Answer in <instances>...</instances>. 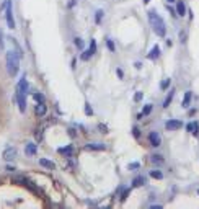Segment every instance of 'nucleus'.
<instances>
[{
  "label": "nucleus",
  "mask_w": 199,
  "mask_h": 209,
  "mask_svg": "<svg viewBox=\"0 0 199 209\" xmlns=\"http://www.w3.org/2000/svg\"><path fill=\"white\" fill-rule=\"evenodd\" d=\"M149 23H150V26H152V30L157 36L163 38L165 35H167V25H165L163 18L160 16L155 10L149 12Z\"/></svg>",
  "instance_id": "1"
},
{
  "label": "nucleus",
  "mask_w": 199,
  "mask_h": 209,
  "mask_svg": "<svg viewBox=\"0 0 199 209\" xmlns=\"http://www.w3.org/2000/svg\"><path fill=\"white\" fill-rule=\"evenodd\" d=\"M7 70H8V75L15 77L20 70V56L18 52H13V51H8L7 52Z\"/></svg>",
  "instance_id": "2"
},
{
  "label": "nucleus",
  "mask_w": 199,
  "mask_h": 209,
  "mask_svg": "<svg viewBox=\"0 0 199 209\" xmlns=\"http://www.w3.org/2000/svg\"><path fill=\"white\" fill-rule=\"evenodd\" d=\"M5 20H7V25L10 30H15V18H13V12H12V0H5Z\"/></svg>",
  "instance_id": "3"
},
{
  "label": "nucleus",
  "mask_w": 199,
  "mask_h": 209,
  "mask_svg": "<svg viewBox=\"0 0 199 209\" xmlns=\"http://www.w3.org/2000/svg\"><path fill=\"white\" fill-rule=\"evenodd\" d=\"M95 52H96V41L92 39V41H90V47H88L87 51H83V52H82L80 59H82V61H88V59L95 54Z\"/></svg>",
  "instance_id": "4"
},
{
  "label": "nucleus",
  "mask_w": 199,
  "mask_h": 209,
  "mask_svg": "<svg viewBox=\"0 0 199 209\" xmlns=\"http://www.w3.org/2000/svg\"><path fill=\"white\" fill-rule=\"evenodd\" d=\"M165 127H167V131H178L179 127H183V121L179 119H170L165 123Z\"/></svg>",
  "instance_id": "5"
},
{
  "label": "nucleus",
  "mask_w": 199,
  "mask_h": 209,
  "mask_svg": "<svg viewBox=\"0 0 199 209\" xmlns=\"http://www.w3.org/2000/svg\"><path fill=\"white\" fill-rule=\"evenodd\" d=\"M15 157H16V149L15 147H7V149L3 150V160L12 162V160H15Z\"/></svg>",
  "instance_id": "6"
},
{
  "label": "nucleus",
  "mask_w": 199,
  "mask_h": 209,
  "mask_svg": "<svg viewBox=\"0 0 199 209\" xmlns=\"http://www.w3.org/2000/svg\"><path fill=\"white\" fill-rule=\"evenodd\" d=\"M16 101H18V106H20V111L25 113L26 111V95L16 92Z\"/></svg>",
  "instance_id": "7"
},
{
  "label": "nucleus",
  "mask_w": 199,
  "mask_h": 209,
  "mask_svg": "<svg viewBox=\"0 0 199 209\" xmlns=\"http://www.w3.org/2000/svg\"><path fill=\"white\" fill-rule=\"evenodd\" d=\"M149 141H150V145L152 147H158L160 145V134L157 131H152L149 134Z\"/></svg>",
  "instance_id": "8"
},
{
  "label": "nucleus",
  "mask_w": 199,
  "mask_h": 209,
  "mask_svg": "<svg viewBox=\"0 0 199 209\" xmlns=\"http://www.w3.org/2000/svg\"><path fill=\"white\" fill-rule=\"evenodd\" d=\"M16 92L18 93H23V95H26L28 93V80L23 77L20 82H18V85H16Z\"/></svg>",
  "instance_id": "9"
},
{
  "label": "nucleus",
  "mask_w": 199,
  "mask_h": 209,
  "mask_svg": "<svg viewBox=\"0 0 199 209\" xmlns=\"http://www.w3.org/2000/svg\"><path fill=\"white\" fill-rule=\"evenodd\" d=\"M147 57H149L150 61H157L158 57H160V47H158V44H155L152 49L149 51V54H147Z\"/></svg>",
  "instance_id": "10"
},
{
  "label": "nucleus",
  "mask_w": 199,
  "mask_h": 209,
  "mask_svg": "<svg viewBox=\"0 0 199 209\" xmlns=\"http://www.w3.org/2000/svg\"><path fill=\"white\" fill-rule=\"evenodd\" d=\"M186 129H188V132H191L193 136L197 137V134H199V123L197 121L189 123V124H186Z\"/></svg>",
  "instance_id": "11"
},
{
  "label": "nucleus",
  "mask_w": 199,
  "mask_h": 209,
  "mask_svg": "<svg viewBox=\"0 0 199 209\" xmlns=\"http://www.w3.org/2000/svg\"><path fill=\"white\" fill-rule=\"evenodd\" d=\"M38 152V147H36V144H33V142H28V144L25 145V154L26 155H30V157H33Z\"/></svg>",
  "instance_id": "12"
},
{
  "label": "nucleus",
  "mask_w": 199,
  "mask_h": 209,
  "mask_svg": "<svg viewBox=\"0 0 199 209\" xmlns=\"http://www.w3.org/2000/svg\"><path fill=\"white\" fill-rule=\"evenodd\" d=\"M46 111H47V106H44V103H38L36 106H34V113H36V116H44V115H46Z\"/></svg>",
  "instance_id": "13"
},
{
  "label": "nucleus",
  "mask_w": 199,
  "mask_h": 209,
  "mask_svg": "<svg viewBox=\"0 0 199 209\" xmlns=\"http://www.w3.org/2000/svg\"><path fill=\"white\" fill-rule=\"evenodd\" d=\"M176 13H178V16H184V13H186V5H184V2H181V0L176 2Z\"/></svg>",
  "instance_id": "14"
},
{
  "label": "nucleus",
  "mask_w": 199,
  "mask_h": 209,
  "mask_svg": "<svg viewBox=\"0 0 199 209\" xmlns=\"http://www.w3.org/2000/svg\"><path fill=\"white\" fill-rule=\"evenodd\" d=\"M39 163H41V167L49 168V170H54V168H56L54 162H51V160H47V159H39Z\"/></svg>",
  "instance_id": "15"
},
{
  "label": "nucleus",
  "mask_w": 199,
  "mask_h": 209,
  "mask_svg": "<svg viewBox=\"0 0 199 209\" xmlns=\"http://www.w3.org/2000/svg\"><path fill=\"white\" fill-rule=\"evenodd\" d=\"M85 149L87 150H105L106 145H103V144H87Z\"/></svg>",
  "instance_id": "16"
},
{
  "label": "nucleus",
  "mask_w": 199,
  "mask_h": 209,
  "mask_svg": "<svg viewBox=\"0 0 199 209\" xmlns=\"http://www.w3.org/2000/svg\"><path fill=\"white\" fill-rule=\"evenodd\" d=\"M59 154H62V155H72L74 154V145H67V147H62V149H59L57 150Z\"/></svg>",
  "instance_id": "17"
},
{
  "label": "nucleus",
  "mask_w": 199,
  "mask_h": 209,
  "mask_svg": "<svg viewBox=\"0 0 199 209\" xmlns=\"http://www.w3.org/2000/svg\"><path fill=\"white\" fill-rule=\"evenodd\" d=\"M191 98H193V93L191 92H186L184 93V98H183V108H188L189 103H191Z\"/></svg>",
  "instance_id": "18"
},
{
  "label": "nucleus",
  "mask_w": 199,
  "mask_h": 209,
  "mask_svg": "<svg viewBox=\"0 0 199 209\" xmlns=\"http://www.w3.org/2000/svg\"><path fill=\"white\" fill-rule=\"evenodd\" d=\"M144 185H145V178L144 177H137V178H134V182H132V186H134V188L144 186Z\"/></svg>",
  "instance_id": "19"
},
{
  "label": "nucleus",
  "mask_w": 199,
  "mask_h": 209,
  "mask_svg": "<svg viewBox=\"0 0 199 209\" xmlns=\"http://www.w3.org/2000/svg\"><path fill=\"white\" fill-rule=\"evenodd\" d=\"M173 97H175V90H170L168 95H167V100L163 101V108H168V106H170V103H172Z\"/></svg>",
  "instance_id": "20"
},
{
  "label": "nucleus",
  "mask_w": 199,
  "mask_h": 209,
  "mask_svg": "<svg viewBox=\"0 0 199 209\" xmlns=\"http://www.w3.org/2000/svg\"><path fill=\"white\" fill-rule=\"evenodd\" d=\"M150 160H152V163H157V165H162L163 163V157L158 155V154L152 155V157H150Z\"/></svg>",
  "instance_id": "21"
},
{
  "label": "nucleus",
  "mask_w": 199,
  "mask_h": 209,
  "mask_svg": "<svg viewBox=\"0 0 199 209\" xmlns=\"http://www.w3.org/2000/svg\"><path fill=\"white\" fill-rule=\"evenodd\" d=\"M150 177H152L154 180H162L163 178V173L160 172V170H152V172H150Z\"/></svg>",
  "instance_id": "22"
},
{
  "label": "nucleus",
  "mask_w": 199,
  "mask_h": 209,
  "mask_svg": "<svg viewBox=\"0 0 199 209\" xmlns=\"http://www.w3.org/2000/svg\"><path fill=\"white\" fill-rule=\"evenodd\" d=\"M103 15H105L103 10H98L96 13H95V21H96V25H100V23L103 21Z\"/></svg>",
  "instance_id": "23"
},
{
  "label": "nucleus",
  "mask_w": 199,
  "mask_h": 209,
  "mask_svg": "<svg viewBox=\"0 0 199 209\" xmlns=\"http://www.w3.org/2000/svg\"><path fill=\"white\" fill-rule=\"evenodd\" d=\"M152 110H154V105L147 103L145 106H144V111H142V113H144V116H149L150 113H152Z\"/></svg>",
  "instance_id": "24"
},
{
  "label": "nucleus",
  "mask_w": 199,
  "mask_h": 209,
  "mask_svg": "<svg viewBox=\"0 0 199 209\" xmlns=\"http://www.w3.org/2000/svg\"><path fill=\"white\" fill-rule=\"evenodd\" d=\"M33 98H34L38 103H44V95H42V93H39V92L33 93Z\"/></svg>",
  "instance_id": "25"
},
{
  "label": "nucleus",
  "mask_w": 199,
  "mask_h": 209,
  "mask_svg": "<svg viewBox=\"0 0 199 209\" xmlns=\"http://www.w3.org/2000/svg\"><path fill=\"white\" fill-rule=\"evenodd\" d=\"M106 46H108V49H110L111 52H114V51H116V47H114V42H113V39H110V38H108V39H106Z\"/></svg>",
  "instance_id": "26"
},
{
  "label": "nucleus",
  "mask_w": 199,
  "mask_h": 209,
  "mask_svg": "<svg viewBox=\"0 0 199 209\" xmlns=\"http://www.w3.org/2000/svg\"><path fill=\"white\" fill-rule=\"evenodd\" d=\"M168 87H170V79H165L163 82L160 83V88H162V90H167Z\"/></svg>",
  "instance_id": "27"
},
{
  "label": "nucleus",
  "mask_w": 199,
  "mask_h": 209,
  "mask_svg": "<svg viewBox=\"0 0 199 209\" xmlns=\"http://www.w3.org/2000/svg\"><path fill=\"white\" fill-rule=\"evenodd\" d=\"M75 46H77L78 49H82V47H83V39H82V38H75Z\"/></svg>",
  "instance_id": "28"
},
{
  "label": "nucleus",
  "mask_w": 199,
  "mask_h": 209,
  "mask_svg": "<svg viewBox=\"0 0 199 209\" xmlns=\"http://www.w3.org/2000/svg\"><path fill=\"white\" fill-rule=\"evenodd\" d=\"M142 98H144V93H142V92H136V95H134V101H140Z\"/></svg>",
  "instance_id": "29"
},
{
  "label": "nucleus",
  "mask_w": 199,
  "mask_h": 209,
  "mask_svg": "<svg viewBox=\"0 0 199 209\" xmlns=\"http://www.w3.org/2000/svg\"><path fill=\"white\" fill-rule=\"evenodd\" d=\"M137 168H140V163H139V162H132V163H129V170H137Z\"/></svg>",
  "instance_id": "30"
},
{
  "label": "nucleus",
  "mask_w": 199,
  "mask_h": 209,
  "mask_svg": "<svg viewBox=\"0 0 199 209\" xmlns=\"http://www.w3.org/2000/svg\"><path fill=\"white\" fill-rule=\"evenodd\" d=\"M85 113H87V115L88 116H92L93 115V110H92V106H90V105L87 103V105H85Z\"/></svg>",
  "instance_id": "31"
},
{
  "label": "nucleus",
  "mask_w": 199,
  "mask_h": 209,
  "mask_svg": "<svg viewBox=\"0 0 199 209\" xmlns=\"http://www.w3.org/2000/svg\"><path fill=\"white\" fill-rule=\"evenodd\" d=\"M127 196H129V189H126V191L122 193V196H121V201H124V199H126Z\"/></svg>",
  "instance_id": "32"
},
{
  "label": "nucleus",
  "mask_w": 199,
  "mask_h": 209,
  "mask_svg": "<svg viewBox=\"0 0 199 209\" xmlns=\"http://www.w3.org/2000/svg\"><path fill=\"white\" fill-rule=\"evenodd\" d=\"M132 132H134V136H136V137H140V131L137 129V127H134V129H132Z\"/></svg>",
  "instance_id": "33"
},
{
  "label": "nucleus",
  "mask_w": 199,
  "mask_h": 209,
  "mask_svg": "<svg viewBox=\"0 0 199 209\" xmlns=\"http://www.w3.org/2000/svg\"><path fill=\"white\" fill-rule=\"evenodd\" d=\"M116 74H118V77H119V79H122V70H121V69H118Z\"/></svg>",
  "instance_id": "34"
},
{
  "label": "nucleus",
  "mask_w": 199,
  "mask_h": 209,
  "mask_svg": "<svg viewBox=\"0 0 199 209\" xmlns=\"http://www.w3.org/2000/svg\"><path fill=\"white\" fill-rule=\"evenodd\" d=\"M3 46V36H2V30H0V47Z\"/></svg>",
  "instance_id": "35"
},
{
  "label": "nucleus",
  "mask_w": 199,
  "mask_h": 209,
  "mask_svg": "<svg viewBox=\"0 0 199 209\" xmlns=\"http://www.w3.org/2000/svg\"><path fill=\"white\" fill-rule=\"evenodd\" d=\"M167 2H168V3H173V2H175V0H167Z\"/></svg>",
  "instance_id": "36"
},
{
  "label": "nucleus",
  "mask_w": 199,
  "mask_h": 209,
  "mask_svg": "<svg viewBox=\"0 0 199 209\" xmlns=\"http://www.w3.org/2000/svg\"><path fill=\"white\" fill-rule=\"evenodd\" d=\"M150 2V0H144V3H145V5H147V3H149Z\"/></svg>",
  "instance_id": "37"
},
{
  "label": "nucleus",
  "mask_w": 199,
  "mask_h": 209,
  "mask_svg": "<svg viewBox=\"0 0 199 209\" xmlns=\"http://www.w3.org/2000/svg\"><path fill=\"white\" fill-rule=\"evenodd\" d=\"M197 194H199V189H197Z\"/></svg>",
  "instance_id": "38"
}]
</instances>
